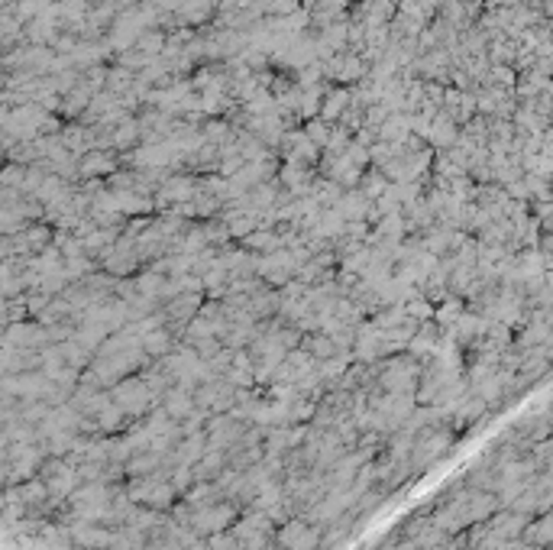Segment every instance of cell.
Masks as SVG:
<instances>
[{
    "label": "cell",
    "instance_id": "52a82bcc",
    "mask_svg": "<svg viewBox=\"0 0 553 550\" xmlns=\"http://www.w3.org/2000/svg\"><path fill=\"white\" fill-rule=\"evenodd\" d=\"M279 550H285V547H279Z\"/></svg>",
    "mask_w": 553,
    "mask_h": 550
},
{
    "label": "cell",
    "instance_id": "5b68a950",
    "mask_svg": "<svg viewBox=\"0 0 553 550\" xmlns=\"http://www.w3.org/2000/svg\"><path fill=\"white\" fill-rule=\"evenodd\" d=\"M301 350H307V353L314 356L317 363H327V360H337L340 353H349V350L340 347V340L333 337V334H327L323 327L307 330L305 340H301Z\"/></svg>",
    "mask_w": 553,
    "mask_h": 550
},
{
    "label": "cell",
    "instance_id": "8992f818",
    "mask_svg": "<svg viewBox=\"0 0 553 550\" xmlns=\"http://www.w3.org/2000/svg\"><path fill=\"white\" fill-rule=\"evenodd\" d=\"M78 175L81 178H97V175H117V156L104 153V149H91L78 159Z\"/></svg>",
    "mask_w": 553,
    "mask_h": 550
},
{
    "label": "cell",
    "instance_id": "277c9868",
    "mask_svg": "<svg viewBox=\"0 0 553 550\" xmlns=\"http://www.w3.org/2000/svg\"><path fill=\"white\" fill-rule=\"evenodd\" d=\"M69 531L78 550H111L113 537H117V528L97 525V521H71Z\"/></svg>",
    "mask_w": 553,
    "mask_h": 550
},
{
    "label": "cell",
    "instance_id": "6da1fadb",
    "mask_svg": "<svg viewBox=\"0 0 553 550\" xmlns=\"http://www.w3.org/2000/svg\"><path fill=\"white\" fill-rule=\"evenodd\" d=\"M495 508V499L489 495V492L482 489H469V492H460V495H453L447 505L437 512V525L443 528V531H463L466 525H479L489 512Z\"/></svg>",
    "mask_w": 553,
    "mask_h": 550
},
{
    "label": "cell",
    "instance_id": "7a4b0ae2",
    "mask_svg": "<svg viewBox=\"0 0 553 550\" xmlns=\"http://www.w3.org/2000/svg\"><path fill=\"white\" fill-rule=\"evenodd\" d=\"M130 499L137 502L143 508H155V512H165V508H175V499H179L181 492L175 486L172 476L159 473H149V476H133L127 486Z\"/></svg>",
    "mask_w": 553,
    "mask_h": 550
},
{
    "label": "cell",
    "instance_id": "3957f363",
    "mask_svg": "<svg viewBox=\"0 0 553 550\" xmlns=\"http://www.w3.org/2000/svg\"><path fill=\"white\" fill-rule=\"evenodd\" d=\"M275 541H279V547H285V550H317V547H323L321 525H314V521L305 518V515H295L291 521L279 525Z\"/></svg>",
    "mask_w": 553,
    "mask_h": 550
}]
</instances>
